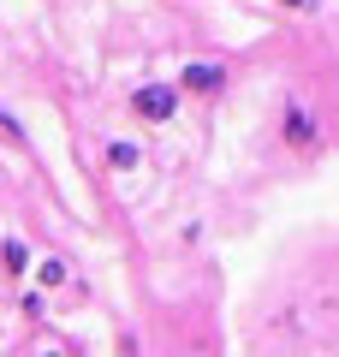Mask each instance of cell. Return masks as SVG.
<instances>
[{
    "instance_id": "cell-6",
    "label": "cell",
    "mask_w": 339,
    "mask_h": 357,
    "mask_svg": "<svg viewBox=\"0 0 339 357\" xmlns=\"http://www.w3.org/2000/svg\"><path fill=\"white\" fill-rule=\"evenodd\" d=\"M101 161H107V173H137L143 149H137V143H107V149H101Z\"/></svg>"
},
{
    "instance_id": "cell-4",
    "label": "cell",
    "mask_w": 339,
    "mask_h": 357,
    "mask_svg": "<svg viewBox=\"0 0 339 357\" xmlns=\"http://www.w3.org/2000/svg\"><path fill=\"white\" fill-rule=\"evenodd\" d=\"M30 262H36V256H30L24 238H0V274H6V280H30Z\"/></svg>"
},
{
    "instance_id": "cell-3",
    "label": "cell",
    "mask_w": 339,
    "mask_h": 357,
    "mask_svg": "<svg viewBox=\"0 0 339 357\" xmlns=\"http://www.w3.org/2000/svg\"><path fill=\"white\" fill-rule=\"evenodd\" d=\"M280 137H286L292 149H315V143H322V119H315L310 107H303L298 96H292V102H286V114H280Z\"/></svg>"
},
{
    "instance_id": "cell-2",
    "label": "cell",
    "mask_w": 339,
    "mask_h": 357,
    "mask_svg": "<svg viewBox=\"0 0 339 357\" xmlns=\"http://www.w3.org/2000/svg\"><path fill=\"white\" fill-rule=\"evenodd\" d=\"M232 84V77H226V66L220 60H190L185 72H179V96H202V102H214V96H220V89Z\"/></svg>"
},
{
    "instance_id": "cell-8",
    "label": "cell",
    "mask_w": 339,
    "mask_h": 357,
    "mask_svg": "<svg viewBox=\"0 0 339 357\" xmlns=\"http://www.w3.org/2000/svg\"><path fill=\"white\" fill-rule=\"evenodd\" d=\"M36 357H60V351H36Z\"/></svg>"
},
{
    "instance_id": "cell-1",
    "label": "cell",
    "mask_w": 339,
    "mask_h": 357,
    "mask_svg": "<svg viewBox=\"0 0 339 357\" xmlns=\"http://www.w3.org/2000/svg\"><path fill=\"white\" fill-rule=\"evenodd\" d=\"M179 114V89L173 84H137L131 89V119H143V126H173Z\"/></svg>"
},
{
    "instance_id": "cell-9",
    "label": "cell",
    "mask_w": 339,
    "mask_h": 357,
    "mask_svg": "<svg viewBox=\"0 0 339 357\" xmlns=\"http://www.w3.org/2000/svg\"><path fill=\"white\" fill-rule=\"evenodd\" d=\"M131 357H137V351H131Z\"/></svg>"
},
{
    "instance_id": "cell-5",
    "label": "cell",
    "mask_w": 339,
    "mask_h": 357,
    "mask_svg": "<svg viewBox=\"0 0 339 357\" xmlns=\"http://www.w3.org/2000/svg\"><path fill=\"white\" fill-rule=\"evenodd\" d=\"M30 280H36L42 292H60V286L72 280V268H66V256H42V262H30Z\"/></svg>"
},
{
    "instance_id": "cell-7",
    "label": "cell",
    "mask_w": 339,
    "mask_h": 357,
    "mask_svg": "<svg viewBox=\"0 0 339 357\" xmlns=\"http://www.w3.org/2000/svg\"><path fill=\"white\" fill-rule=\"evenodd\" d=\"M280 6H292V13H315L322 0H280Z\"/></svg>"
}]
</instances>
